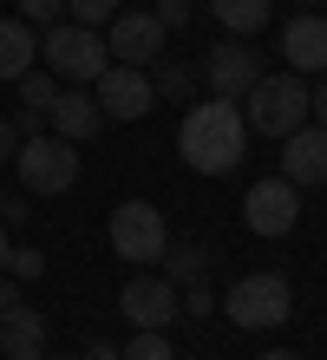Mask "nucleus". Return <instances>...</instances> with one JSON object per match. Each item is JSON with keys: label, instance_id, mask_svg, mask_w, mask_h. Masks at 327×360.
Masks as SVG:
<instances>
[{"label": "nucleus", "instance_id": "obj_3", "mask_svg": "<svg viewBox=\"0 0 327 360\" xmlns=\"http://www.w3.org/2000/svg\"><path fill=\"white\" fill-rule=\"evenodd\" d=\"M13 171H20V184H27L33 197H59V190L79 184V144L59 138V131H33V138H20Z\"/></svg>", "mask_w": 327, "mask_h": 360}, {"label": "nucleus", "instance_id": "obj_11", "mask_svg": "<svg viewBox=\"0 0 327 360\" xmlns=\"http://www.w3.org/2000/svg\"><path fill=\"white\" fill-rule=\"evenodd\" d=\"M203 79H210V98H243L255 79H262V59L243 46V39H223V46H210Z\"/></svg>", "mask_w": 327, "mask_h": 360}, {"label": "nucleus", "instance_id": "obj_25", "mask_svg": "<svg viewBox=\"0 0 327 360\" xmlns=\"http://www.w3.org/2000/svg\"><path fill=\"white\" fill-rule=\"evenodd\" d=\"M150 13H158L164 27H184V20H190V0H158V7H150Z\"/></svg>", "mask_w": 327, "mask_h": 360}, {"label": "nucleus", "instance_id": "obj_14", "mask_svg": "<svg viewBox=\"0 0 327 360\" xmlns=\"http://www.w3.org/2000/svg\"><path fill=\"white\" fill-rule=\"evenodd\" d=\"M46 124H53L59 138L85 144V138H98L105 112H98V98H92V92H59V98H53V112H46Z\"/></svg>", "mask_w": 327, "mask_h": 360}, {"label": "nucleus", "instance_id": "obj_9", "mask_svg": "<svg viewBox=\"0 0 327 360\" xmlns=\"http://www.w3.org/2000/svg\"><path fill=\"white\" fill-rule=\"evenodd\" d=\"M92 98H98V112L118 118V124H138L150 105H158V92H150V72H144V66H105L98 86H92Z\"/></svg>", "mask_w": 327, "mask_h": 360}, {"label": "nucleus", "instance_id": "obj_26", "mask_svg": "<svg viewBox=\"0 0 327 360\" xmlns=\"http://www.w3.org/2000/svg\"><path fill=\"white\" fill-rule=\"evenodd\" d=\"M27 217H33V210H27V197H7V203H0V223H7V229H20Z\"/></svg>", "mask_w": 327, "mask_h": 360}, {"label": "nucleus", "instance_id": "obj_1", "mask_svg": "<svg viewBox=\"0 0 327 360\" xmlns=\"http://www.w3.org/2000/svg\"><path fill=\"white\" fill-rule=\"evenodd\" d=\"M177 151H184L190 171H203V177H229L236 164H243V151H249L243 105H236V98H203V105H190L184 124H177Z\"/></svg>", "mask_w": 327, "mask_h": 360}, {"label": "nucleus", "instance_id": "obj_30", "mask_svg": "<svg viewBox=\"0 0 327 360\" xmlns=\"http://www.w3.org/2000/svg\"><path fill=\"white\" fill-rule=\"evenodd\" d=\"M79 360H118V347H105V341H92V347H85Z\"/></svg>", "mask_w": 327, "mask_h": 360}, {"label": "nucleus", "instance_id": "obj_24", "mask_svg": "<svg viewBox=\"0 0 327 360\" xmlns=\"http://www.w3.org/2000/svg\"><path fill=\"white\" fill-rule=\"evenodd\" d=\"M7 275H13V282H39V275H46V256H39V249H13Z\"/></svg>", "mask_w": 327, "mask_h": 360}, {"label": "nucleus", "instance_id": "obj_15", "mask_svg": "<svg viewBox=\"0 0 327 360\" xmlns=\"http://www.w3.org/2000/svg\"><path fill=\"white\" fill-rule=\"evenodd\" d=\"M0 354L7 360H39L46 354V321L33 308H7L0 314Z\"/></svg>", "mask_w": 327, "mask_h": 360}, {"label": "nucleus", "instance_id": "obj_35", "mask_svg": "<svg viewBox=\"0 0 327 360\" xmlns=\"http://www.w3.org/2000/svg\"><path fill=\"white\" fill-rule=\"evenodd\" d=\"M0 203H7V190H0Z\"/></svg>", "mask_w": 327, "mask_h": 360}, {"label": "nucleus", "instance_id": "obj_32", "mask_svg": "<svg viewBox=\"0 0 327 360\" xmlns=\"http://www.w3.org/2000/svg\"><path fill=\"white\" fill-rule=\"evenodd\" d=\"M7 256H13V243H7V223H0V269H7Z\"/></svg>", "mask_w": 327, "mask_h": 360}, {"label": "nucleus", "instance_id": "obj_33", "mask_svg": "<svg viewBox=\"0 0 327 360\" xmlns=\"http://www.w3.org/2000/svg\"><path fill=\"white\" fill-rule=\"evenodd\" d=\"M39 360H79V354H39Z\"/></svg>", "mask_w": 327, "mask_h": 360}, {"label": "nucleus", "instance_id": "obj_34", "mask_svg": "<svg viewBox=\"0 0 327 360\" xmlns=\"http://www.w3.org/2000/svg\"><path fill=\"white\" fill-rule=\"evenodd\" d=\"M314 7H321V0H301V13H314Z\"/></svg>", "mask_w": 327, "mask_h": 360}, {"label": "nucleus", "instance_id": "obj_4", "mask_svg": "<svg viewBox=\"0 0 327 360\" xmlns=\"http://www.w3.org/2000/svg\"><path fill=\"white\" fill-rule=\"evenodd\" d=\"M39 53H46V72H53V79H72V86H98V72L112 66V53H105V33L72 27V20L46 27Z\"/></svg>", "mask_w": 327, "mask_h": 360}, {"label": "nucleus", "instance_id": "obj_12", "mask_svg": "<svg viewBox=\"0 0 327 360\" xmlns=\"http://www.w3.org/2000/svg\"><path fill=\"white\" fill-rule=\"evenodd\" d=\"M281 177H288L295 190L327 184V131L321 124H301V131L281 138Z\"/></svg>", "mask_w": 327, "mask_h": 360}, {"label": "nucleus", "instance_id": "obj_29", "mask_svg": "<svg viewBox=\"0 0 327 360\" xmlns=\"http://www.w3.org/2000/svg\"><path fill=\"white\" fill-rule=\"evenodd\" d=\"M20 151V131H13V118H0V158H13Z\"/></svg>", "mask_w": 327, "mask_h": 360}, {"label": "nucleus", "instance_id": "obj_8", "mask_svg": "<svg viewBox=\"0 0 327 360\" xmlns=\"http://www.w3.org/2000/svg\"><path fill=\"white\" fill-rule=\"evenodd\" d=\"M243 223H249V236H288V229L301 223V190L288 177H262L249 184V197H243Z\"/></svg>", "mask_w": 327, "mask_h": 360}, {"label": "nucleus", "instance_id": "obj_5", "mask_svg": "<svg viewBox=\"0 0 327 360\" xmlns=\"http://www.w3.org/2000/svg\"><path fill=\"white\" fill-rule=\"evenodd\" d=\"M223 314L236 328H281L295 314V288H288V275H275V269H262V275H243L229 295H223Z\"/></svg>", "mask_w": 327, "mask_h": 360}, {"label": "nucleus", "instance_id": "obj_10", "mask_svg": "<svg viewBox=\"0 0 327 360\" xmlns=\"http://www.w3.org/2000/svg\"><path fill=\"white\" fill-rule=\"evenodd\" d=\"M118 314L131 328H170L177 321V282L170 275H131V282L118 288Z\"/></svg>", "mask_w": 327, "mask_h": 360}, {"label": "nucleus", "instance_id": "obj_6", "mask_svg": "<svg viewBox=\"0 0 327 360\" xmlns=\"http://www.w3.org/2000/svg\"><path fill=\"white\" fill-rule=\"evenodd\" d=\"M112 249H118V262H158L164 256V243H170V229H164V210L158 203H144V197H131V203H118L112 210Z\"/></svg>", "mask_w": 327, "mask_h": 360}, {"label": "nucleus", "instance_id": "obj_16", "mask_svg": "<svg viewBox=\"0 0 327 360\" xmlns=\"http://www.w3.org/2000/svg\"><path fill=\"white\" fill-rule=\"evenodd\" d=\"M13 86H20V118H13V131H20V138H33L39 124H46L53 98H59V79H53V72H20Z\"/></svg>", "mask_w": 327, "mask_h": 360}, {"label": "nucleus", "instance_id": "obj_20", "mask_svg": "<svg viewBox=\"0 0 327 360\" xmlns=\"http://www.w3.org/2000/svg\"><path fill=\"white\" fill-rule=\"evenodd\" d=\"M118 360H177V354H170L164 328H138V334H131V341L118 347Z\"/></svg>", "mask_w": 327, "mask_h": 360}, {"label": "nucleus", "instance_id": "obj_2", "mask_svg": "<svg viewBox=\"0 0 327 360\" xmlns=\"http://www.w3.org/2000/svg\"><path fill=\"white\" fill-rule=\"evenodd\" d=\"M243 98H249L243 124L262 131V138H288V131L308 124V86H301V72H262Z\"/></svg>", "mask_w": 327, "mask_h": 360}, {"label": "nucleus", "instance_id": "obj_13", "mask_svg": "<svg viewBox=\"0 0 327 360\" xmlns=\"http://www.w3.org/2000/svg\"><path fill=\"white\" fill-rule=\"evenodd\" d=\"M281 59L288 72H327V13H295L281 27Z\"/></svg>", "mask_w": 327, "mask_h": 360}, {"label": "nucleus", "instance_id": "obj_18", "mask_svg": "<svg viewBox=\"0 0 327 360\" xmlns=\"http://www.w3.org/2000/svg\"><path fill=\"white\" fill-rule=\"evenodd\" d=\"M164 275H170V282H177V288H203V275H210V243H164Z\"/></svg>", "mask_w": 327, "mask_h": 360}, {"label": "nucleus", "instance_id": "obj_23", "mask_svg": "<svg viewBox=\"0 0 327 360\" xmlns=\"http://www.w3.org/2000/svg\"><path fill=\"white\" fill-rule=\"evenodd\" d=\"M13 7H20L27 27H59L65 20V0H13Z\"/></svg>", "mask_w": 327, "mask_h": 360}, {"label": "nucleus", "instance_id": "obj_17", "mask_svg": "<svg viewBox=\"0 0 327 360\" xmlns=\"http://www.w3.org/2000/svg\"><path fill=\"white\" fill-rule=\"evenodd\" d=\"M33 59H39V33H33L20 13H13V20H0V79L13 86L20 72H33Z\"/></svg>", "mask_w": 327, "mask_h": 360}, {"label": "nucleus", "instance_id": "obj_27", "mask_svg": "<svg viewBox=\"0 0 327 360\" xmlns=\"http://www.w3.org/2000/svg\"><path fill=\"white\" fill-rule=\"evenodd\" d=\"M308 118H314V124H321V131H327V79H321V86H314V92H308Z\"/></svg>", "mask_w": 327, "mask_h": 360}, {"label": "nucleus", "instance_id": "obj_21", "mask_svg": "<svg viewBox=\"0 0 327 360\" xmlns=\"http://www.w3.org/2000/svg\"><path fill=\"white\" fill-rule=\"evenodd\" d=\"M65 13H72V27L105 33V27H112V13H118V0H65Z\"/></svg>", "mask_w": 327, "mask_h": 360}, {"label": "nucleus", "instance_id": "obj_28", "mask_svg": "<svg viewBox=\"0 0 327 360\" xmlns=\"http://www.w3.org/2000/svg\"><path fill=\"white\" fill-rule=\"evenodd\" d=\"M7 308H20V282H13L7 269H0V314H7Z\"/></svg>", "mask_w": 327, "mask_h": 360}, {"label": "nucleus", "instance_id": "obj_7", "mask_svg": "<svg viewBox=\"0 0 327 360\" xmlns=\"http://www.w3.org/2000/svg\"><path fill=\"white\" fill-rule=\"evenodd\" d=\"M164 39L170 27L150 7H118L105 27V53H112V66H150V59H164Z\"/></svg>", "mask_w": 327, "mask_h": 360}, {"label": "nucleus", "instance_id": "obj_22", "mask_svg": "<svg viewBox=\"0 0 327 360\" xmlns=\"http://www.w3.org/2000/svg\"><path fill=\"white\" fill-rule=\"evenodd\" d=\"M150 66H158L150 92H164V98H184L190 92V66H184V59H150Z\"/></svg>", "mask_w": 327, "mask_h": 360}, {"label": "nucleus", "instance_id": "obj_19", "mask_svg": "<svg viewBox=\"0 0 327 360\" xmlns=\"http://www.w3.org/2000/svg\"><path fill=\"white\" fill-rule=\"evenodd\" d=\"M210 13L223 20L236 39H249V33H262L275 20V0H210Z\"/></svg>", "mask_w": 327, "mask_h": 360}, {"label": "nucleus", "instance_id": "obj_31", "mask_svg": "<svg viewBox=\"0 0 327 360\" xmlns=\"http://www.w3.org/2000/svg\"><path fill=\"white\" fill-rule=\"evenodd\" d=\"M262 360H301L295 347H269V354H262Z\"/></svg>", "mask_w": 327, "mask_h": 360}]
</instances>
